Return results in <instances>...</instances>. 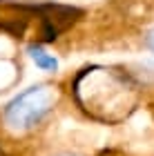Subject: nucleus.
Here are the masks:
<instances>
[{
	"label": "nucleus",
	"instance_id": "nucleus-1",
	"mask_svg": "<svg viewBox=\"0 0 154 156\" xmlns=\"http://www.w3.org/2000/svg\"><path fill=\"white\" fill-rule=\"evenodd\" d=\"M74 98L81 109L101 123L125 120L141 101V85L116 67H87L74 78Z\"/></svg>",
	"mask_w": 154,
	"mask_h": 156
},
{
	"label": "nucleus",
	"instance_id": "nucleus-2",
	"mask_svg": "<svg viewBox=\"0 0 154 156\" xmlns=\"http://www.w3.org/2000/svg\"><path fill=\"white\" fill-rule=\"evenodd\" d=\"M58 103V87L49 83H40L34 87L20 91V94L5 105L2 114V125L11 134H29L43 120L52 114V109Z\"/></svg>",
	"mask_w": 154,
	"mask_h": 156
},
{
	"label": "nucleus",
	"instance_id": "nucleus-4",
	"mask_svg": "<svg viewBox=\"0 0 154 156\" xmlns=\"http://www.w3.org/2000/svg\"><path fill=\"white\" fill-rule=\"evenodd\" d=\"M143 42H145V47H148L150 51H154V25L150 27V29H145V34H143Z\"/></svg>",
	"mask_w": 154,
	"mask_h": 156
},
{
	"label": "nucleus",
	"instance_id": "nucleus-3",
	"mask_svg": "<svg viewBox=\"0 0 154 156\" xmlns=\"http://www.w3.org/2000/svg\"><path fill=\"white\" fill-rule=\"evenodd\" d=\"M27 51H29L31 60L36 62L40 69H45V72H56V69H58V60H56L52 54H47L40 45H29Z\"/></svg>",
	"mask_w": 154,
	"mask_h": 156
}]
</instances>
